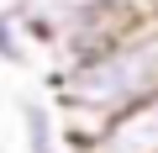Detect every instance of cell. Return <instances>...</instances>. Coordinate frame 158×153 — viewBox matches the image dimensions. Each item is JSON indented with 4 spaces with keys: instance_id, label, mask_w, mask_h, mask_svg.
Wrapping results in <instances>:
<instances>
[{
    "instance_id": "obj_1",
    "label": "cell",
    "mask_w": 158,
    "mask_h": 153,
    "mask_svg": "<svg viewBox=\"0 0 158 153\" xmlns=\"http://www.w3.org/2000/svg\"><path fill=\"white\" fill-rule=\"evenodd\" d=\"M48 85H53V111H58L63 142L69 148L90 142L111 116L158 95V16L137 21L111 48L58 69Z\"/></svg>"
},
{
    "instance_id": "obj_2",
    "label": "cell",
    "mask_w": 158,
    "mask_h": 153,
    "mask_svg": "<svg viewBox=\"0 0 158 153\" xmlns=\"http://www.w3.org/2000/svg\"><path fill=\"white\" fill-rule=\"evenodd\" d=\"M69 153H158V95L111 116L90 142H79Z\"/></svg>"
},
{
    "instance_id": "obj_3",
    "label": "cell",
    "mask_w": 158,
    "mask_h": 153,
    "mask_svg": "<svg viewBox=\"0 0 158 153\" xmlns=\"http://www.w3.org/2000/svg\"><path fill=\"white\" fill-rule=\"evenodd\" d=\"M21 137H27V153H69L63 142V127H58V111L53 100H37V95H21Z\"/></svg>"
},
{
    "instance_id": "obj_4",
    "label": "cell",
    "mask_w": 158,
    "mask_h": 153,
    "mask_svg": "<svg viewBox=\"0 0 158 153\" xmlns=\"http://www.w3.org/2000/svg\"><path fill=\"white\" fill-rule=\"evenodd\" d=\"M32 58H37V42L27 37L21 16H16L11 6H0V63H11V69H27Z\"/></svg>"
}]
</instances>
